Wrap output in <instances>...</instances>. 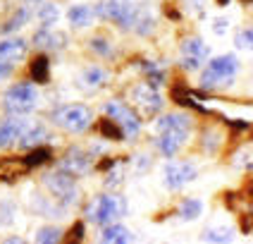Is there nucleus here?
Returning a JSON list of instances; mask_svg holds the SVG:
<instances>
[{
    "label": "nucleus",
    "instance_id": "nucleus-1",
    "mask_svg": "<svg viewBox=\"0 0 253 244\" xmlns=\"http://www.w3.org/2000/svg\"><path fill=\"white\" fill-rule=\"evenodd\" d=\"M155 132H158V148L165 158H174L179 153L189 132H191V117L184 113H169L165 117H160L155 122Z\"/></svg>",
    "mask_w": 253,
    "mask_h": 244
},
{
    "label": "nucleus",
    "instance_id": "nucleus-2",
    "mask_svg": "<svg viewBox=\"0 0 253 244\" xmlns=\"http://www.w3.org/2000/svg\"><path fill=\"white\" fill-rule=\"evenodd\" d=\"M53 122L70 134H82L93 125V110L82 103H70L53 110Z\"/></svg>",
    "mask_w": 253,
    "mask_h": 244
},
{
    "label": "nucleus",
    "instance_id": "nucleus-3",
    "mask_svg": "<svg viewBox=\"0 0 253 244\" xmlns=\"http://www.w3.org/2000/svg\"><path fill=\"white\" fill-rule=\"evenodd\" d=\"M126 215V201L120 194H103L96 201L88 203L86 208V218L98 223V225H110L115 220Z\"/></svg>",
    "mask_w": 253,
    "mask_h": 244
},
{
    "label": "nucleus",
    "instance_id": "nucleus-4",
    "mask_svg": "<svg viewBox=\"0 0 253 244\" xmlns=\"http://www.w3.org/2000/svg\"><path fill=\"white\" fill-rule=\"evenodd\" d=\"M2 105L10 115H27L31 110H36L39 105V91L36 84L31 82H19V84L10 86L2 96Z\"/></svg>",
    "mask_w": 253,
    "mask_h": 244
},
{
    "label": "nucleus",
    "instance_id": "nucleus-5",
    "mask_svg": "<svg viewBox=\"0 0 253 244\" xmlns=\"http://www.w3.org/2000/svg\"><path fill=\"white\" fill-rule=\"evenodd\" d=\"M237 72H239L237 55H232V53L229 55H217L208 62V70L203 72V77H201V86L203 89H215V86L222 84H232Z\"/></svg>",
    "mask_w": 253,
    "mask_h": 244
},
{
    "label": "nucleus",
    "instance_id": "nucleus-6",
    "mask_svg": "<svg viewBox=\"0 0 253 244\" xmlns=\"http://www.w3.org/2000/svg\"><path fill=\"white\" fill-rule=\"evenodd\" d=\"M43 185L50 189V194L55 196L62 206H72L79 201V189H77V182H74V175L65 170H53L43 175Z\"/></svg>",
    "mask_w": 253,
    "mask_h": 244
},
{
    "label": "nucleus",
    "instance_id": "nucleus-7",
    "mask_svg": "<svg viewBox=\"0 0 253 244\" xmlns=\"http://www.w3.org/2000/svg\"><path fill=\"white\" fill-rule=\"evenodd\" d=\"M136 12H139V7L134 5V0H105V2H100L98 10H96V14L105 17V19H113L122 29L134 27Z\"/></svg>",
    "mask_w": 253,
    "mask_h": 244
},
{
    "label": "nucleus",
    "instance_id": "nucleus-8",
    "mask_svg": "<svg viewBox=\"0 0 253 244\" xmlns=\"http://www.w3.org/2000/svg\"><path fill=\"white\" fill-rule=\"evenodd\" d=\"M105 115L108 117H113L115 122L122 127V132H125V137H131V139H136L141 132V120L139 115L134 113L126 103H122V100H110V103H105Z\"/></svg>",
    "mask_w": 253,
    "mask_h": 244
},
{
    "label": "nucleus",
    "instance_id": "nucleus-9",
    "mask_svg": "<svg viewBox=\"0 0 253 244\" xmlns=\"http://www.w3.org/2000/svg\"><path fill=\"white\" fill-rule=\"evenodd\" d=\"M163 172H165V185L169 189H182L186 182L196 180V165L189 160H168Z\"/></svg>",
    "mask_w": 253,
    "mask_h": 244
},
{
    "label": "nucleus",
    "instance_id": "nucleus-10",
    "mask_svg": "<svg viewBox=\"0 0 253 244\" xmlns=\"http://www.w3.org/2000/svg\"><path fill=\"white\" fill-rule=\"evenodd\" d=\"M134 103H136L146 115H155L163 105H165L160 91H158L151 82H143V84H139L134 89Z\"/></svg>",
    "mask_w": 253,
    "mask_h": 244
},
{
    "label": "nucleus",
    "instance_id": "nucleus-11",
    "mask_svg": "<svg viewBox=\"0 0 253 244\" xmlns=\"http://www.w3.org/2000/svg\"><path fill=\"white\" fill-rule=\"evenodd\" d=\"M29 125H31V120L24 117V115H10V117L0 120V148L17 142Z\"/></svg>",
    "mask_w": 253,
    "mask_h": 244
},
{
    "label": "nucleus",
    "instance_id": "nucleus-12",
    "mask_svg": "<svg viewBox=\"0 0 253 244\" xmlns=\"http://www.w3.org/2000/svg\"><path fill=\"white\" fill-rule=\"evenodd\" d=\"M91 160H93L91 153H86V151H82V148H70L67 156L57 163V168L77 177V175H86V172L91 170Z\"/></svg>",
    "mask_w": 253,
    "mask_h": 244
},
{
    "label": "nucleus",
    "instance_id": "nucleus-13",
    "mask_svg": "<svg viewBox=\"0 0 253 244\" xmlns=\"http://www.w3.org/2000/svg\"><path fill=\"white\" fill-rule=\"evenodd\" d=\"M34 43L36 48H43V50H62L67 46V36L60 31H53L50 27H43L34 34Z\"/></svg>",
    "mask_w": 253,
    "mask_h": 244
},
{
    "label": "nucleus",
    "instance_id": "nucleus-14",
    "mask_svg": "<svg viewBox=\"0 0 253 244\" xmlns=\"http://www.w3.org/2000/svg\"><path fill=\"white\" fill-rule=\"evenodd\" d=\"M48 137H50L48 129L43 127L41 122H34L31 120V125L22 132V137L17 139V144H19V148H34V146H41Z\"/></svg>",
    "mask_w": 253,
    "mask_h": 244
},
{
    "label": "nucleus",
    "instance_id": "nucleus-15",
    "mask_svg": "<svg viewBox=\"0 0 253 244\" xmlns=\"http://www.w3.org/2000/svg\"><path fill=\"white\" fill-rule=\"evenodd\" d=\"M24 55H27V41L24 39H5V41H0V60L14 62V60H22Z\"/></svg>",
    "mask_w": 253,
    "mask_h": 244
},
{
    "label": "nucleus",
    "instance_id": "nucleus-16",
    "mask_svg": "<svg viewBox=\"0 0 253 244\" xmlns=\"http://www.w3.org/2000/svg\"><path fill=\"white\" fill-rule=\"evenodd\" d=\"M100 242H105V244H129V242H134V235H131L125 225L110 223V225H105V230L100 232Z\"/></svg>",
    "mask_w": 253,
    "mask_h": 244
},
{
    "label": "nucleus",
    "instance_id": "nucleus-17",
    "mask_svg": "<svg viewBox=\"0 0 253 244\" xmlns=\"http://www.w3.org/2000/svg\"><path fill=\"white\" fill-rule=\"evenodd\" d=\"M29 74H31V82L36 84H48L50 82V60L45 55H36L29 65Z\"/></svg>",
    "mask_w": 253,
    "mask_h": 244
},
{
    "label": "nucleus",
    "instance_id": "nucleus-18",
    "mask_svg": "<svg viewBox=\"0 0 253 244\" xmlns=\"http://www.w3.org/2000/svg\"><path fill=\"white\" fill-rule=\"evenodd\" d=\"M172 100L179 103V105H186V108H194V110H198V113H206V115L211 113V110L203 108V105L194 98V94H191L189 89H184V86H174V89H172Z\"/></svg>",
    "mask_w": 253,
    "mask_h": 244
},
{
    "label": "nucleus",
    "instance_id": "nucleus-19",
    "mask_svg": "<svg viewBox=\"0 0 253 244\" xmlns=\"http://www.w3.org/2000/svg\"><path fill=\"white\" fill-rule=\"evenodd\" d=\"M67 17H70V22L74 27H88L93 22V17H96V10L91 5H74L67 12Z\"/></svg>",
    "mask_w": 253,
    "mask_h": 244
},
{
    "label": "nucleus",
    "instance_id": "nucleus-20",
    "mask_svg": "<svg viewBox=\"0 0 253 244\" xmlns=\"http://www.w3.org/2000/svg\"><path fill=\"white\" fill-rule=\"evenodd\" d=\"M98 132H100V137L108 139V142H125V132H122V127L115 122L113 117L98 120Z\"/></svg>",
    "mask_w": 253,
    "mask_h": 244
},
{
    "label": "nucleus",
    "instance_id": "nucleus-21",
    "mask_svg": "<svg viewBox=\"0 0 253 244\" xmlns=\"http://www.w3.org/2000/svg\"><path fill=\"white\" fill-rule=\"evenodd\" d=\"M182 55H189V57H196V60H206V57L211 55V50H208V46L201 41V39H186V41L182 43Z\"/></svg>",
    "mask_w": 253,
    "mask_h": 244
},
{
    "label": "nucleus",
    "instance_id": "nucleus-22",
    "mask_svg": "<svg viewBox=\"0 0 253 244\" xmlns=\"http://www.w3.org/2000/svg\"><path fill=\"white\" fill-rule=\"evenodd\" d=\"M50 158H53V151H50L48 146H34L27 156L22 158V163H24L27 168H39L43 163H48Z\"/></svg>",
    "mask_w": 253,
    "mask_h": 244
},
{
    "label": "nucleus",
    "instance_id": "nucleus-23",
    "mask_svg": "<svg viewBox=\"0 0 253 244\" xmlns=\"http://www.w3.org/2000/svg\"><path fill=\"white\" fill-rule=\"evenodd\" d=\"M201 213H203V201L194 199V196L184 199L182 203H179V208H177V215H179L182 220H196Z\"/></svg>",
    "mask_w": 253,
    "mask_h": 244
},
{
    "label": "nucleus",
    "instance_id": "nucleus-24",
    "mask_svg": "<svg viewBox=\"0 0 253 244\" xmlns=\"http://www.w3.org/2000/svg\"><path fill=\"white\" fill-rule=\"evenodd\" d=\"M105 79H108V72L103 70V67H98V65L86 67L84 74H82V82H84V86H88V89H96V86L105 84Z\"/></svg>",
    "mask_w": 253,
    "mask_h": 244
},
{
    "label": "nucleus",
    "instance_id": "nucleus-25",
    "mask_svg": "<svg viewBox=\"0 0 253 244\" xmlns=\"http://www.w3.org/2000/svg\"><path fill=\"white\" fill-rule=\"evenodd\" d=\"M155 27V19H153V14L148 12V10H141L139 7V12H136V19H134V31L136 34H141V36H148L151 31H153Z\"/></svg>",
    "mask_w": 253,
    "mask_h": 244
},
{
    "label": "nucleus",
    "instance_id": "nucleus-26",
    "mask_svg": "<svg viewBox=\"0 0 253 244\" xmlns=\"http://www.w3.org/2000/svg\"><path fill=\"white\" fill-rule=\"evenodd\" d=\"M27 22H29V10H27V7H19V10H17V12H14L12 17L5 22V24H2V27H0V34H10V31H17V29L24 27Z\"/></svg>",
    "mask_w": 253,
    "mask_h": 244
},
{
    "label": "nucleus",
    "instance_id": "nucleus-27",
    "mask_svg": "<svg viewBox=\"0 0 253 244\" xmlns=\"http://www.w3.org/2000/svg\"><path fill=\"white\" fill-rule=\"evenodd\" d=\"M203 240H206V242H220V244L232 242V240H234V230L232 228H211V230H206Z\"/></svg>",
    "mask_w": 253,
    "mask_h": 244
},
{
    "label": "nucleus",
    "instance_id": "nucleus-28",
    "mask_svg": "<svg viewBox=\"0 0 253 244\" xmlns=\"http://www.w3.org/2000/svg\"><path fill=\"white\" fill-rule=\"evenodd\" d=\"M39 19H41L43 27H53V24H57V19H60V10H57V5H53V2L41 5V10H39Z\"/></svg>",
    "mask_w": 253,
    "mask_h": 244
},
{
    "label": "nucleus",
    "instance_id": "nucleus-29",
    "mask_svg": "<svg viewBox=\"0 0 253 244\" xmlns=\"http://www.w3.org/2000/svg\"><path fill=\"white\" fill-rule=\"evenodd\" d=\"M220 144H222V134H220L217 129H206V132H203V142H201V146H203L208 153H215V151L220 148Z\"/></svg>",
    "mask_w": 253,
    "mask_h": 244
},
{
    "label": "nucleus",
    "instance_id": "nucleus-30",
    "mask_svg": "<svg viewBox=\"0 0 253 244\" xmlns=\"http://www.w3.org/2000/svg\"><path fill=\"white\" fill-rule=\"evenodd\" d=\"M62 240V230L60 228H41L36 232V242L39 244H55Z\"/></svg>",
    "mask_w": 253,
    "mask_h": 244
},
{
    "label": "nucleus",
    "instance_id": "nucleus-31",
    "mask_svg": "<svg viewBox=\"0 0 253 244\" xmlns=\"http://www.w3.org/2000/svg\"><path fill=\"white\" fill-rule=\"evenodd\" d=\"M88 46H91V50L98 53V55H110V53H113V46L108 43V39H103V36H93V39L88 41Z\"/></svg>",
    "mask_w": 253,
    "mask_h": 244
},
{
    "label": "nucleus",
    "instance_id": "nucleus-32",
    "mask_svg": "<svg viewBox=\"0 0 253 244\" xmlns=\"http://www.w3.org/2000/svg\"><path fill=\"white\" fill-rule=\"evenodd\" d=\"M251 41H253L251 27H246L244 31H239V34H237V48H251Z\"/></svg>",
    "mask_w": 253,
    "mask_h": 244
},
{
    "label": "nucleus",
    "instance_id": "nucleus-33",
    "mask_svg": "<svg viewBox=\"0 0 253 244\" xmlns=\"http://www.w3.org/2000/svg\"><path fill=\"white\" fill-rule=\"evenodd\" d=\"M82 240H84V223L77 220L70 230V242H82Z\"/></svg>",
    "mask_w": 253,
    "mask_h": 244
},
{
    "label": "nucleus",
    "instance_id": "nucleus-34",
    "mask_svg": "<svg viewBox=\"0 0 253 244\" xmlns=\"http://www.w3.org/2000/svg\"><path fill=\"white\" fill-rule=\"evenodd\" d=\"M201 60H196V57H189V55H182V67L184 70H189V72H196V70H201Z\"/></svg>",
    "mask_w": 253,
    "mask_h": 244
},
{
    "label": "nucleus",
    "instance_id": "nucleus-35",
    "mask_svg": "<svg viewBox=\"0 0 253 244\" xmlns=\"http://www.w3.org/2000/svg\"><path fill=\"white\" fill-rule=\"evenodd\" d=\"M12 70H14L12 62H7V60H0V82H2V79H7V77L12 74Z\"/></svg>",
    "mask_w": 253,
    "mask_h": 244
},
{
    "label": "nucleus",
    "instance_id": "nucleus-36",
    "mask_svg": "<svg viewBox=\"0 0 253 244\" xmlns=\"http://www.w3.org/2000/svg\"><path fill=\"white\" fill-rule=\"evenodd\" d=\"M241 230H244L246 235H251V215H246V218L241 220Z\"/></svg>",
    "mask_w": 253,
    "mask_h": 244
},
{
    "label": "nucleus",
    "instance_id": "nucleus-37",
    "mask_svg": "<svg viewBox=\"0 0 253 244\" xmlns=\"http://www.w3.org/2000/svg\"><path fill=\"white\" fill-rule=\"evenodd\" d=\"M227 24H229V22H225V19H217V22H215V34H222V31L227 29Z\"/></svg>",
    "mask_w": 253,
    "mask_h": 244
},
{
    "label": "nucleus",
    "instance_id": "nucleus-38",
    "mask_svg": "<svg viewBox=\"0 0 253 244\" xmlns=\"http://www.w3.org/2000/svg\"><path fill=\"white\" fill-rule=\"evenodd\" d=\"M165 12H168V17H172V19H179V12H177L174 7H168Z\"/></svg>",
    "mask_w": 253,
    "mask_h": 244
},
{
    "label": "nucleus",
    "instance_id": "nucleus-39",
    "mask_svg": "<svg viewBox=\"0 0 253 244\" xmlns=\"http://www.w3.org/2000/svg\"><path fill=\"white\" fill-rule=\"evenodd\" d=\"M217 5H220V7H227V5H229V0H217Z\"/></svg>",
    "mask_w": 253,
    "mask_h": 244
},
{
    "label": "nucleus",
    "instance_id": "nucleus-40",
    "mask_svg": "<svg viewBox=\"0 0 253 244\" xmlns=\"http://www.w3.org/2000/svg\"><path fill=\"white\" fill-rule=\"evenodd\" d=\"M31 2H39V0H31Z\"/></svg>",
    "mask_w": 253,
    "mask_h": 244
},
{
    "label": "nucleus",
    "instance_id": "nucleus-41",
    "mask_svg": "<svg viewBox=\"0 0 253 244\" xmlns=\"http://www.w3.org/2000/svg\"><path fill=\"white\" fill-rule=\"evenodd\" d=\"M194 2H201V0H194Z\"/></svg>",
    "mask_w": 253,
    "mask_h": 244
}]
</instances>
